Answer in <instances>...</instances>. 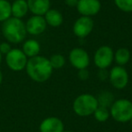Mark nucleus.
Masks as SVG:
<instances>
[{
  "mask_svg": "<svg viewBox=\"0 0 132 132\" xmlns=\"http://www.w3.org/2000/svg\"><path fill=\"white\" fill-rule=\"evenodd\" d=\"M46 21L43 15H33L26 23V32L32 35H38L46 29Z\"/></svg>",
  "mask_w": 132,
  "mask_h": 132,
  "instance_id": "obj_11",
  "label": "nucleus"
},
{
  "mask_svg": "<svg viewBox=\"0 0 132 132\" xmlns=\"http://www.w3.org/2000/svg\"><path fill=\"white\" fill-rule=\"evenodd\" d=\"M110 115L119 122H127L132 119V102L128 100L120 99L115 101L110 108Z\"/></svg>",
  "mask_w": 132,
  "mask_h": 132,
  "instance_id": "obj_4",
  "label": "nucleus"
},
{
  "mask_svg": "<svg viewBox=\"0 0 132 132\" xmlns=\"http://www.w3.org/2000/svg\"><path fill=\"white\" fill-rule=\"evenodd\" d=\"M27 61V56L21 49L12 48L11 51L7 54H6V65L8 66L10 70L14 72H20L26 69Z\"/></svg>",
  "mask_w": 132,
  "mask_h": 132,
  "instance_id": "obj_5",
  "label": "nucleus"
},
{
  "mask_svg": "<svg viewBox=\"0 0 132 132\" xmlns=\"http://www.w3.org/2000/svg\"><path fill=\"white\" fill-rule=\"evenodd\" d=\"M69 60L72 65L78 70L86 69L90 63V57L85 50L81 48H74L69 54Z\"/></svg>",
  "mask_w": 132,
  "mask_h": 132,
  "instance_id": "obj_8",
  "label": "nucleus"
},
{
  "mask_svg": "<svg viewBox=\"0 0 132 132\" xmlns=\"http://www.w3.org/2000/svg\"><path fill=\"white\" fill-rule=\"evenodd\" d=\"M93 20L90 16H81L73 24V33L79 38H84L93 29Z\"/></svg>",
  "mask_w": 132,
  "mask_h": 132,
  "instance_id": "obj_9",
  "label": "nucleus"
},
{
  "mask_svg": "<svg viewBox=\"0 0 132 132\" xmlns=\"http://www.w3.org/2000/svg\"><path fill=\"white\" fill-rule=\"evenodd\" d=\"M94 118L97 119L100 122H104L107 119L110 118V111L108 110V109L102 106H98V108L94 111Z\"/></svg>",
  "mask_w": 132,
  "mask_h": 132,
  "instance_id": "obj_19",
  "label": "nucleus"
},
{
  "mask_svg": "<svg viewBox=\"0 0 132 132\" xmlns=\"http://www.w3.org/2000/svg\"><path fill=\"white\" fill-rule=\"evenodd\" d=\"M40 132H63V123L56 117H49L41 122Z\"/></svg>",
  "mask_w": 132,
  "mask_h": 132,
  "instance_id": "obj_12",
  "label": "nucleus"
},
{
  "mask_svg": "<svg viewBox=\"0 0 132 132\" xmlns=\"http://www.w3.org/2000/svg\"><path fill=\"white\" fill-rule=\"evenodd\" d=\"M78 76L79 78L81 80V81H86L87 79L89 78L90 74H89L88 70L86 69H81V70H79V72H78Z\"/></svg>",
  "mask_w": 132,
  "mask_h": 132,
  "instance_id": "obj_24",
  "label": "nucleus"
},
{
  "mask_svg": "<svg viewBox=\"0 0 132 132\" xmlns=\"http://www.w3.org/2000/svg\"><path fill=\"white\" fill-rule=\"evenodd\" d=\"M1 62H2V53H0V64H1Z\"/></svg>",
  "mask_w": 132,
  "mask_h": 132,
  "instance_id": "obj_27",
  "label": "nucleus"
},
{
  "mask_svg": "<svg viewBox=\"0 0 132 132\" xmlns=\"http://www.w3.org/2000/svg\"><path fill=\"white\" fill-rule=\"evenodd\" d=\"M40 44L36 40L34 39H29V40L26 41L23 44L22 51L24 52V53L29 58L32 57L37 56L39 54L40 52Z\"/></svg>",
  "mask_w": 132,
  "mask_h": 132,
  "instance_id": "obj_15",
  "label": "nucleus"
},
{
  "mask_svg": "<svg viewBox=\"0 0 132 132\" xmlns=\"http://www.w3.org/2000/svg\"><path fill=\"white\" fill-rule=\"evenodd\" d=\"M28 10V5L26 0H14L11 4V13L12 16L15 18H23L26 15Z\"/></svg>",
  "mask_w": 132,
  "mask_h": 132,
  "instance_id": "obj_14",
  "label": "nucleus"
},
{
  "mask_svg": "<svg viewBox=\"0 0 132 132\" xmlns=\"http://www.w3.org/2000/svg\"><path fill=\"white\" fill-rule=\"evenodd\" d=\"M63 132H72V131H68V130H67V131H64L63 130Z\"/></svg>",
  "mask_w": 132,
  "mask_h": 132,
  "instance_id": "obj_28",
  "label": "nucleus"
},
{
  "mask_svg": "<svg viewBox=\"0 0 132 132\" xmlns=\"http://www.w3.org/2000/svg\"><path fill=\"white\" fill-rule=\"evenodd\" d=\"M26 70L28 76L33 81L36 82H44L51 77L53 67L51 66L49 59L37 55L28 59Z\"/></svg>",
  "mask_w": 132,
  "mask_h": 132,
  "instance_id": "obj_1",
  "label": "nucleus"
},
{
  "mask_svg": "<svg viewBox=\"0 0 132 132\" xmlns=\"http://www.w3.org/2000/svg\"><path fill=\"white\" fill-rule=\"evenodd\" d=\"M76 7L81 15L90 17L99 13L101 5L99 0H79Z\"/></svg>",
  "mask_w": 132,
  "mask_h": 132,
  "instance_id": "obj_10",
  "label": "nucleus"
},
{
  "mask_svg": "<svg viewBox=\"0 0 132 132\" xmlns=\"http://www.w3.org/2000/svg\"><path fill=\"white\" fill-rule=\"evenodd\" d=\"M44 19L46 21V24L53 27L60 26L62 24V15L55 9H49L44 15Z\"/></svg>",
  "mask_w": 132,
  "mask_h": 132,
  "instance_id": "obj_16",
  "label": "nucleus"
},
{
  "mask_svg": "<svg viewBox=\"0 0 132 132\" xmlns=\"http://www.w3.org/2000/svg\"><path fill=\"white\" fill-rule=\"evenodd\" d=\"M99 106L97 98L90 94H81L78 96L73 102V110L81 117H87L94 113Z\"/></svg>",
  "mask_w": 132,
  "mask_h": 132,
  "instance_id": "obj_3",
  "label": "nucleus"
},
{
  "mask_svg": "<svg viewBox=\"0 0 132 132\" xmlns=\"http://www.w3.org/2000/svg\"><path fill=\"white\" fill-rule=\"evenodd\" d=\"M115 5L123 12H132V0H114Z\"/></svg>",
  "mask_w": 132,
  "mask_h": 132,
  "instance_id": "obj_22",
  "label": "nucleus"
},
{
  "mask_svg": "<svg viewBox=\"0 0 132 132\" xmlns=\"http://www.w3.org/2000/svg\"><path fill=\"white\" fill-rule=\"evenodd\" d=\"M28 8L35 15H44L50 9V0H26Z\"/></svg>",
  "mask_w": 132,
  "mask_h": 132,
  "instance_id": "obj_13",
  "label": "nucleus"
},
{
  "mask_svg": "<svg viewBox=\"0 0 132 132\" xmlns=\"http://www.w3.org/2000/svg\"><path fill=\"white\" fill-rule=\"evenodd\" d=\"M51 66L53 69H60L65 64V58L61 54H53L49 59Z\"/></svg>",
  "mask_w": 132,
  "mask_h": 132,
  "instance_id": "obj_20",
  "label": "nucleus"
},
{
  "mask_svg": "<svg viewBox=\"0 0 132 132\" xmlns=\"http://www.w3.org/2000/svg\"><path fill=\"white\" fill-rule=\"evenodd\" d=\"M110 81L116 89H124L128 82V74L122 66H115L110 72Z\"/></svg>",
  "mask_w": 132,
  "mask_h": 132,
  "instance_id": "obj_7",
  "label": "nucleus"
},
{
  "mask_svg": "<svg viewBox=\"0 0 132 132\" xmlns=\"http://www.w3.org/2000/svg\"><path fill=\"white\" fill-rule=\"evenodd\" d=\"M114 59L113 51L110 46H101L94 54V63L99 69H106L112 63Z\"/></svg>",
  "mask_w": 132,
  "mask_h": 132,
  "instance_id": "obj_6",
  "label": "nucleus"
},
{
  "mask_svg": "<svg viewBox=\"0 0 132 132\" xmlns=\"http://www.w3.org/2000/svg\"><path fill=\"white\" fill-rule=\"evenodd\" d=\"M11 50H12L11 44L8 42H3L0 44V53H2V55L7 54Z\"/></svg>",
  "mask_w": 132,
  "mask_h": 132,
  "instance_id": "obj_23",
  "label": "nucleus"
},
{
  "mask_svg": "<svg viewBox=\"0 0 132 132\" xmlns=\"http://www.w3.org/2000/svg\"><path fill=\"white\" fill-rule=\"evenodd\" d=\"M97 100L98 102H99V106H102L107 108V107L110 105V102L113 101V96H112V94L110 92H104L100 94L99 99Z\"/></svg>",
  "mask_w": 132,
  "mask_h": 132,
  "instance_id": "obj_21",
  "label": "nucleus"
},
{
  "mask_svg": "<svg viewBox=\"0 0 132 132\" xmlns=\"http://www.w3.org/2000/svg\"><path fill=\"white\" fill-rule=\"evenodd\" d=\"M2 81H3V73H2V72L0 71V85H1Z\"/></svg>",
  "mask_w": 132,
  "mask_h": 132,
  "instance_id": "obj_26",
  "label": "nucleus"
},
{
  "mask_svg": "<svg viewBox=\"0 0 132 132\" xmlns=\"http://www.w3.org/2000/svg\"><path fill=\"white\" fill-rule=\"evenodd\" d=\"M12 16L11 4L7 0H0V22L3 23Z\"/></svg>",
  "mask_w": 132,
  "mask_h": 132,
  "instance_id": "obj_18",
  "label": "nucleus"
},
{
  "mask_svg": "<svg viewBox=\"0 0 132 132\" xmlns=\"http://www.w3.org/2000/svg\"><path fill=\"white\" fill-rule=\"evenodd\" d=\"M130 121H131V126H132V119H131V120H130Z\"/></svg>",
  "mask_w": 132,
  "mask_h": 132,
  "instance_id": "obj_29",
  "label": "nucleus"
},
{
  "mask_svg": "<svg viewBox=\"0 0 132 132\" xmlns=\"http://www.w3.org/2000/svg\"><path fill=\"white\" fill-rule=\"evenodd\" d=\"M78 1L79 0H65V4L68 6H71V7H74V6H77Z\"/></svg>",
  "mask_w": 132,
  "mask_h": 132,
  "instance_id": "obj_25",
  "label": "nucleus"
},
{
  "mask_svg": "<svg viewBox=\"0 0 132 132\" xmlns=\"http://www.w3.org/2000/svg\"><path fill=\"white\" fill-rule=\"evenodd\" d=\"M1 30L4 38L9 44H20L26 39L27 34L26 24L22 19L13 16L3 22Z\"/></svg>",
  "mask_w": 132,
  "mask_h": 132,
  "instance_id": "obj_2",
  "label": "nucleus"
},
{
  "mask_svg": "<svg viewBox=\"0 0 132 132\" xmlns=\"http://www.w3.org/2000/svg\"><path fill=\"white\" fill-rule=\"evenodd\" d=\"M114 59L119 66L125 65L128 63L130 59L129 51L126 48H119L116 52L115 55H114Z\"/></svg>",
  "mask_w": 132,
  "mask_h": 132,
  "instance_id": "obj_17",
  "label": "nucleus"
}]
</instances>
